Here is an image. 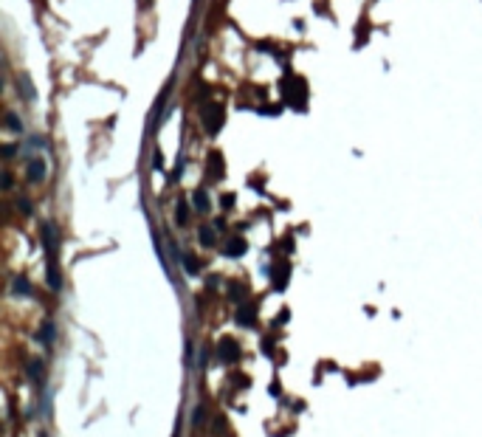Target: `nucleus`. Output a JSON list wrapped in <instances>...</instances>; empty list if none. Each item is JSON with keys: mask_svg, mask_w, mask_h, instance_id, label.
<instances>
[{"mask_svg": "<svg viewBox=\"0 0 482 437\" xmlns=\"http://www.w3.org/2000/svg\"><path fill=\"white\" fill-rule=\"evenodd\" d=\"M282 94H285V102L296 110H305V102H307V85L302 76H288L282 79Z\"/></svg>", "mask_w": 482, "mask_h": 437, "instance_id": "obj_1", "label": "nucleus"}, {"mask_svg": "<svg viewBox=\"0 0 482 437\" xmlns=\"http://www.w3.org/2000/svg\"><path fill=\"white\" fill-rule=\"evenodd\" d=\"M200 119H203L206 130L214 136V133L226 124V108H223L220 102H209V105H203V110H200Z\"/></svg>", "mask_w": 482, "mask_h": 437, "instance_id": "obj_2", "label": "nucleus"}, {"mask_svg": "<svg viewBox=\"0 0 482 437\" xmlns=\"http://www.w3.org/2000/svg\"><path fill=\"white\" fill-rule=\"evenodd\" d=\"M217 356H220V361L231 364V361L240 359V344L234 341V338H220L217 341Z\"/></svg>", "mask_w": 482, "mask_h": 437, "instance_id": "obj_3", "label": "nucleus"}, {"mask_svg": "<svg viewBox=\"0 0 482 437\" xmlns=\"http://www.w3.org/2000/svg\"><path fill=\"white\" fill-rule=\"evenodd\" d=\"M246 251H249V243H246L243 237H228L226 245H223V254H226V257H243Z\"/></svg>", "mask_w": 482, "mask_h": 437, "instance_id": "obj_4", "label": "nucleus"}, {"mask_svg": "<svg viewBox=\"0 0 482 437\" xmlns=\"http://www.w3.org/2000/svg\"><path fill=\"white\" fill-rule=\"evenodd\" d=\"M288 274H291V266H288V263H277V266H274V271H271V277H274V288H277V291H282L285 288V282H288Z\"/></svg>", "mask_w": 482, "mask_h": 437, "instance_id": "obj_5", "label": "nucleus"}, {"mask_svg": "<svg viewBox=\"0 0 482 437\" xmlns=\"http://www.w3.org/2000/svg\"><path fill=\"white\" fill-rule=\"evenodd\" d=\"M45 161L43 158H34V161H29V172H26V175H29V181H34V184H40V181L45 178Z\"/></svg>", "mask_w": 482, "mask_h": 437, "instance_id": "obj_6", "label": "nucleus"}, {"mask_svg": "<svg viewBox=\"0 0 482 437\" xmlns=\"http://www.w3.org/2000/svg\"><path fill=\"white\" fill-rule=\"evenodd\" d=\"M257 322V305H243L240 310H237V324H243V327H249V324Z\"/></svg>", "mask_w": 482, "mask_h": 437, "instance_id": "obj_7", "label": "nucleus"}, {"mask_svg": "<svg viewBox=\"0 0 482 437\" xmlns=\"http://www.w3.org/2000/svg\"><path fill=\"white\" fill-rule=\"evenodd\" d=\"M195 209L198 212H209V195L203 189H195Z\"/></svg>", "mask_w": 482, "mask_h": 437, "instance_id": "obj_8", "label": "nucleus"}, {"mask_svg": "<svg viewBox=\"0 0 482 437\" xmlns=\"http://www.w3.org/2000/svg\"><path fill=\"white\" fill-rule=\"evenodd\" d=\"M54 336H57V330H54V324H51V322H45L43 327H40V341L51 344V341H54Z\"/></svg>", "mask_w": 482, "mask_h": 437, "instance_id": "obj_9", "label": "nucleus"}, {"mask_svg": "<svg viewBox=\"0 0 482 437\" xmlns=\"http://www.w3.org/2000/svg\"><path fill=\"white\" fill-rule=\"evenodd\" d=\"M20 94H26V99H29V102L37 99V94H34V88H31V79H29V76H20Z\"/></svg>", "mask_w": 482, "mask_h": 437, "instance_id": "obj_10", "label": "nucleus"}, {"mask_svg": "<svg viewBox=\"0 0 482 437\" xmlns=\"http://www.w3.org/2000/svg\"><path fill=\"white\" fill-rule=\"evenodd\" d=\"M246 294H249V288L246 285H240V282H228V296H231V299H243Z\"/></svg>", "mask_w": 482, "mask_h": 437, "instance_id": "obj_11", "label": "nucleus"}, {"mask_svg": "<svg viewBox=\"0 0 482 437\" xmlns=\"http://www.w3.org/2000/svg\"><path fill=\"white\" fill-rule=\"evenodd\" d=\"M181 263H184V268H186L189 274H198V271H200V263L192 257V254H184V259H181Z\"/></svg>", "mask_w": 482, "mask_h": 437, "instance_id": "obj_12", "label": "nucleus"}, {"mask_svg": "<svg viewBox=\"0 0 482 437\" xmlns=\"http://www.w3.org/2000/svg\"><path fill=\"white\" fill-rule=\"evenodd\" d=\"M209 164H212V178L217 181L220 175H223V169H220V152H212V155H209Z\"/></svg>", "mask_w": 482, "mask_h": 437, "instance_id": "obj_13", "label": "nucleus"}, {"mask_svg": "<svg viewBox=\"0 0 482 437\" xmlns=\"http://www.w3.org/2000/svg\"><path fill=\"white\" fill-rule=\"evenodd\" d=\"M198 240L206 245V248H209V245H214V231H212V229H200V231H198Z\"/></svg>", "mask_w": 482, "mask_h": 437, "instance_id": "obj_14", "label": "nucleus"}, {"mask_svg": "<svg viewBox=\"0 0 482 437\" xmlns=\"http://www.w3.org/2000/svg\"><path fill=\"white\" fill-rule=\"evenodd\" d=\"M186 220H189V215H186V206H184V203H178V209H175V223H181V226H184Z\"/></svg>", "mask_w": 482, "mask_h": 437, "instance_id": "obj_15", "label": "nucleus"}, {"mask_svg": "<svg viewBox=\"0 0 482 437\" xmlns=\"http://www.w3.org/2000/svg\"><path fill=\"white\" fill-rule=\"evenodd\" d=\"M15 291H17V294H31L29 280H23V277H20V280H15Z\"/></svg>", "mask_w": 482, "mask_h": 437, "instance_id": "obj_16", "label": "nucleus"}, {"mask_svg": "<svg viewBox=\"0 0 482 437\" xmlns=\"http://www.w3.org/2000/svg\"><path fill=\"white\" fill-rule=\"evenodd\" d=\"M6 122H9V127L15 130V133H17V130H20V119H17L15 113H9V116H6Z\"/></svg>", "mask_w": 482, "mask_h": 437, "instance_id": "obj_17", "label": "nucleus"}, {"mask_svg": "<svg viewBox=\"0 0 482 437\" xmlns=\"http://www.w3.org/2000/svg\"><path fill=\"white\" fill-rule=\"evenodd\" d=\"M29 375H31V378H40V361H31V364H29Z\"/></svg>", "mask_w": 482, "mask_h": 437, "instance_id": "obj_18", "label": "nucleus"}, {"mask_svg": "<svg viewBox=\"0 0 482 437\" xmlns=\"http://www.w3.org/2000/svg\"><path fill=\"white\" fill-rule=\"evenodd\" d=\"M3 155H6V158L15 155V144H6V147H3Z\"/></svg>", "mask_w": 482, "mask_h": 437, "instance_id": "obj_19", "label": "nucleus"}, {"mask_svg": "<svg viewBox=\"0 0 482 437\" xmlns=\"http://www.w3.org/2000/svg\"><path fill=\"white\" fill-rule=\"evenodd\" d=\"M223 206H234V195H223Z\"/></svg>", "mask_w": 482, "mask_h": 437, "instance_id": "obj_20", "label": "nucleus"}, {"mask_svg": "<svg viewBox=\"0 0 482 437\" xmlns=\"http://www.w3.org/2000/svg\"><path fill=\"white\" fill-rule=\"evenodd\" d=\"M271 395H274V398H279V392H282V389H279V384H271V389H268Z\"/></svg>", "mask_w": 482, "mask_h": 437, "instance_id": "obj_21", "label": "nucleus"}, {"mask_svg": "<svg viewBox=\"0 0 482 437\" xmlns=\"http://www.w3.org/2000/svg\"><path fill=\"white\" fill-rule=\"evenodd\" d=\"M141 3H149V0H141Z\"/></svg>", "mask_w": 482, "mask_h": 437, "instance_id": "obj_22", "label": "nucleus"}]
</instances>
